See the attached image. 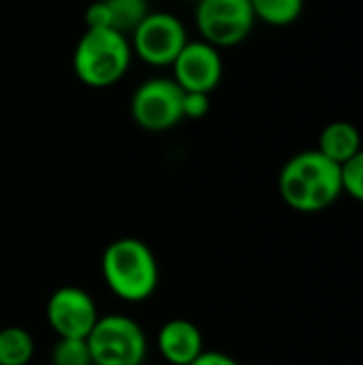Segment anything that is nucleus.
Listing matches in <instances>:
<instances>
[{
	"instance_id": "f03ea898",
	"label": "nucleus",
	"mask_w": 363,
	"mask_h": 365,
	"mask_svg": "<svg viewBox=\"0 0 363 365\" xmlns=\"http://www.w3.org/2000/svg\"><path fill=\"white\" fill-rule=\"evenodd\" d=\"M101 274L107 289L126 304L150 299L160 280L156 255L137 237H120L111 242L103 252Z\"/></svg>"
},
{
	"instance_id": "f8f14e48",
	"label": "nucleus",
	"mask_w": 363,
	"mask_h": 365,
	"mask_svg": "<svg viewBox=\"0 0 363 365\" xmlns=\"http://www.w3.org/2000/svg\"><path fill=\"white\" fill-rule=\"evenodd\" d=\"M317 150L329 158L336 165H344L351 160L362 148V133L359 128L349 120H334L327 126H323L319 135Z\"/></svg>"
},
{
	"instance_id": "f257e3e1",
	"label": "nucleus",
	"mask_w": 363,
	"mask_h": 365,
	"mask_svg": "<svg viewBox=\"0 0 363 365\" xmlns=\"http://www.w3.org/2000/svg\"><path fill=\"white\" fill-rule=\"evenodd\" d=\"M278 192L295 212H323L344 195L340 165L325 158L317 148L297 152L280 169Z\"/></svg>"
},
{
	"instance_id": "6e6552de",
	"label": "nucleus",
	"mask_w": 363,
	"mask_h": 365,
	"mask_svg": "<svg viewBox=\"0 0 363 365\" xmlns=\"http://www.w3.org/2000/svg\"><path fill=\"white\" fill-rule=\"evenodd\" d=\"M47 325L58 338H88L98 321L94 297L81 287L56 289L45 306Z\"/></svg>"
},
{
	"instance_id": "7ed1b4c3",
	"label": "nucleus",
	"mask_w": 363,
	"mask_h": 365,
	"mask_svg": "<svg viewBox=\"0 0 363 365\" xmlns=\"http://www.w3.org/2000/svg\"><path fill=\"white\" fill-rule=\"evenodd\" d=\"M133 62V47L126 34L109 28H86L73 51L77 79L94 90L122 81Z\"/></svg>"
},
{
	"instance_id": "0eeeda50",
	"label": "nucleus",
	"mask_w": 363,
	"mask_h": 365,
	"mask_svg": "<svg viewBox=\"0 0 363 365\" xmlns=\"http://www.w3.org/2000/svg\"><path fill=\"white\" fill-rule=\"evenodd\" d=\"M184 90L171 77H150L131 96V118L148 133H165L184 120Z\"/></svg>"
},
{
	"instance_id": "a211bd4d",
	"label": "nucleus",
	"mask_w": 363,
	"mask_h": 365,
	"mask_svg": "<svg viewBox=\"0 0 363 365\" xmlns=\"http://www.w3.org/2000/svg\"><path fill=\"white\" fill-rule=\"evenodd\" d=\"M190 365H242L237 359H233L231 355L223 353V351H203Z\"/></svg>"
},
{
	"instance_id": "1a4fd4ad",
	"label": "nucleus",
	"mask_w": 363,
	"mask_h": 365,
	"mask_svg": "<svg viewBox=\"0 0 363 365\" xmlns=\"http://www.w3.org/2000/svg\"><path fill=\"white\" fill-rule=\"evenodd\" d=\"M171 68H173L171 79L184 92L212 94L223 81L225 62H223L220 49L197 38L184 45V49L173 60Z\"/></svg>"
},
{
	"instance_id": "39448f33",
	"label": "nucleus",
	"mask_w": 363,
	"mask_h": 365,
	"mask_svg": "<svg viewBox=\"0 0 363 365\" xmlns=\"http://www.w3.org/2000/svg\"><path fill=\"white\" fill-rule=\"evenodd\" d=\"M133 56L152 68H167L190 41L184 21L167 11H150L128 34Z\"/></svg>"
},
{
	"instance_id": "9d476101",
	"label": "nucleus",
	"mask_w": 363,
	"mask_h": 365,
	"mask_svg": "<svg viewBox=\"0 0 363 365\" xmlns=\"http://www.w3.org/2000/svg\"><path fill=\"white\" fill-rule=\"evenodd\" d=\"M156 346L160 357L171 365H190L203 351V334L188 319H171L158 329Z\"/></svg>"
},
{
	"instance_id": "4468645a",
	"label": "nucleus",
	"mask_w": 363,
	"mask_h": 365,
	"mask_svg": "<svg viewBox=\"0 0 363 365\" xmlns=\"http://www.w3.org/2000/svg\"><path fill=\"white\" fill-rule=\"evenodd\" d=\"M250 4L257 21L274 28H285L302 17L306 0H250Z\"/></svg>"
},
{
	"instance_id": "f3484780",
	"label": "nucleus",
	"mask_w": 363,
	"mask_h": 365,
	"mask_svg": "<svg viewBox=\"0 0 363 365\" xmlns=\"http://www.w3.org/2000/svg\"><path fill=\"white\" fill-rule=\"evenodd\" d=\"M210 94L203 92H184V120H201L210 113Z\"/></svg>"
},
{
	"instance_id": "dca6fc26",
	"label": "nucleus",
	"mask_w": 363,
	"mask_h": 365,
	"mask_svg": "<svg viewBox=\"0 0 363 365\" xmlns=\"http://www.w3.org/2000/svg\"><path fill=\"white\" fill-rule=\"evenodd\" d=\"M342 192L363 203V150H359L351 160L340 165Z\"/></svg>"
},
{
	"instance_id": "20e7f679",
	"label": "nucleus",
	"mask_w": 363,
	"mask_h": 365,
	"mask_svg": "<svg viewBox=\"0 0 363 365\" xmlns=\"http://www.w3.org/2000/svg\"><path fill=\"white\" fill-rule=\"evenodd\" d=\"M92 365H143L148 357V338L143 327L124 314L98 317L86 338Z\"/></svg>"
},
{
	"instance_id": "ddd939ff",
	"label": "nucleus",
	"mask_w": 363,
	"mask_h": 365,
	"mask_svg": "<svg viewBox=\"0 0 363 365\" xmlns=\"http://www.w3.org/2000/svg\"><path fill=\"white\" fill-rule=\"evenodd\" d=\"M34 349V338L26 327L9 325L0 329V365H28Z\"/></svg>"
},
{
	"instance_id": "2eb2a0df",
	"label": "nucleus",
	"mask_w": 363,
	"mask_h": 365,
	"mask_svg": "<svg viewBox=\"0 0 363 365\" xmlns=\"http://www.w3.org/2000/svg\"><path fill=\"white\" fill-rule=\"evenodd\" d=\"M51 365H92L88 342L83 338H58L51 349Z\"/></svg>"
},
{
	"instance_id": "9b49d317",
	"label": "nucleus",
	"mask_w": 363,
	"mask_h": 365,
	"mask_svg": "<svg viewBox=\"0 0 363 365\" xmlns=\"http://www.w3.org/2000/svg\"><path fill=\"white\" fill-rule=\"evenodd\" d=\"M150 13L148 0H94L83 15L86 28H109L131 34Z\"/></svg>"
},
{
	"instance_id": "423d86ee",
	"label": "nucleus",
	"mask_w": 363,
	"mask_h": 365,
	"mask_svg": "<svg viewBox=\"0 0 363 365\" xmlns=\"http://www.w3.org/2000/svg\"><path fill=\"white\" fill-rule=\"evenodd\" d=\"M255 24L257 17L252 13L250 0H199L195 6V26L199 38L216 49L244 43Z\"/></svg>"
}]
</instances>
